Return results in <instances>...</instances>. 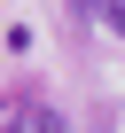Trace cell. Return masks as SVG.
I'll use <instances>...</instances> for the list:
<instances>
[{
  "instance_id": "obj_1",
  "label": "cell",
  "mask_w": 125,
  "mask_h": 133,
  "mask_svg": "<svg viewBox=\"0 0 125 133\" xmlns=\"http://www.w3.org/2000/svg\"><path fill=\"white\" fill-rule=\"evenodd\" d=\"M16 133H63V117H55L47 102H24V110H16Z\"/></svg>"
},
{
  "instance_id": "obj_2",
  "label": "cell",
  "mask_w": 125,
  "mask_h": 133,
  "mask_svg": "<svg viewBox=\"0 0 125 133\" xmlns=\"http://www.w3.org/2000/svg\"><path fill=\"white\" fill-rule=\"evenodd\" d=\"M86 8H94V16H102V24L117 31V39H125V0H86Z\"/></svg>"
}]
</instances>
